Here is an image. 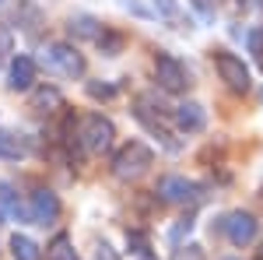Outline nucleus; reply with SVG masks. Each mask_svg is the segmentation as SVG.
<instances>
[{
    "label": "nucleus",
    "instance_id": "6e6552de",
    "mask_svg": "<svg viewBox=\"0 0 263 260\" xmlns=\"http://www.w3.org/2000/svg\"><path fill=\"white\" fill-rule=\"evenodd\" d=\"M158 194H162V200H168V204H190V200L200 197V186L190 183L186 176H162V180H158Z\"/></svg>",
    "mask_w": 263,
    "mask_h": 260
},
{
    "label": "nucleus",
    "instance_id": "f03ea898",
    "mask_svg": "<svg viewBox=\"0 0 263 260\" xmlns=\"http://www.w3.org/2000/svg\"><path fill=\"white\" fill-rule=\"evenodd\" d=\"M112 137H116V127H112L109 116H102V113H88L78 123V141H81L84 151H91V155L109 151L112 148Z\"/></svg>",
    "mask_w": 263,
    "mask_h": 260
},
{
    "label": "nucleus",
    "instance_id": "b1692460",
    "mask_svg": "<svg viewBox=\"0 0 263 260\" xmlns=\"http://www.w3.org/2000/svg\"><path fill=\"white\" fill-rule=\"evenodd\" d=\"M253 260H263V250H260V253H256V257H253Z\"/></svg>",
    "mask_w": 263,
    "mask_h": 260
},
{
    "label": "nucleus",
    "instance_id": "2eb2a0df",
    "mask_svg": "<svg viewBox=\"0 0 263 260\" xmlns=\"http://www.w3.org/2000/svg\"><path fill=\"white\" fill-rule=\"evenodd\" d=\"M46 257L49 260H78V253H74V242L67 239V236H57V239L49 242Z\"/></svg>",
    "mask_w": 263,
    "mask_h": 260
},
{
    "label": "nucleus",
    "instance_id": "5701e85b",
    "mask_svg": "<svg viewBox=\"0 0 263 260\" xmlns=\"http://www.w3.org/2000/svg\"><path fill=\"white\" fill-rule=\"evenodd\" d=\"M88 92H91L95 99H112V88H109V84H88Z\"/></svg>",
    "mask_w": 263,
    "mask_h": 260
},
{
    "label": "nucleus",
    "instance_id": "393cba45",
    "mask_svg": "<svg viewBox=\"0 0 263 260\" xmlns=\"http://www.w3.org/2000/svg\"><path fill=\"white\" fill-rule=\"evenodd\" d=\"M162 4H165V7H172V0H162Z\"/></svg>",
    "mask_w": 263,
    "mask_h": 260
},
{
    "label": "nucleus",
    "instance_id": "412c9836",
    "mask_svg": "<svg viewBox=\"0 0 263 260\" xmlns=\"http://www.w3.org/2000/svg\"><path fill=\"white\" fill-rule=\"evenodd\" d=\"M172 260H203V250L200 246H179V250L172 253Z\"/></svg>",
    "mask_w": 263,
    "mask_h": 260
},
{
    "label": "nucleus",
    "instance_id": "9d476101",
    "mask_svg": "<svg viewBox=\"0 0 263 260\" xmlns=\"http://www.w3.org/2000/svg\"><path fill=\"white\" fill-rule=\"evenodd\" d=\"M35 84V60L32 57H14L11 60V88L14 92H28Z\"/></svg>",
    "mask_w": 263,
    "mask_h": 260
},
{
    "label": "nucleus",
    "instance_id": "aec40b11",
    "mask_svg": "<svg viewBox=\"0 0 263 260\" xmlns=\"http://www.w3.org/2000/svg\"><path fill=\"white\" fill-rule=\"evenodd\" d=\"M11 53H14V39H11L7 28H0V67L11 60Z\"/></svg>",
    "mask_w": 263,
    "mask_h": 260
},
{
    "label": "nucleus",
    "instance_id": "a878e982",
    "mask_svg": "<svg viewBox=\"0 0 263 260\" xmlns=\"http://www.w3.org/2000/svg\"><path fill=\"white\" fill-rule=\"evenodd\" d=\"M4 4H7V0H0V7H4Z\"/></svg>",
    "mask_w": 263,
    "mask_h": 260
},
{
    "label": "nucleus",
    "instance_id": "39448f33",
    "mask_svg": "<svg viewBox=\"0 0 263 260\" xmlns=\"http://www.w3.org/2000/svg\"><path fill=\"white\" fill-rule=\"evenodd\" d=\"M155 81L162 84L165 92H172V95H179V92L190 88V74H186V67L172 53H158L155 57Z\"/></svg>",
    "mask_w": 263,
    "mask_h": 260
},
{
    "label": "nucleus",
    "instance_id": "dca6fc26",
    "mask_svg": "<svg viewBox=\"0 0 263 260\" xmlns=\"http://www.w3.org/2000/svg\"><path fill=\"white\" fill-rule=\"evenodd\" d=\"M126 239H130V250H134V257H137V260H155V257H151V242H147L144 232L134 229V232H126Z\"/></svg>",
    "mask_w": 263,
    "mask_h": 260
},
{
    "label": "nucleus",
    "instance_id": "423d86ee",
    "mask_svg": "<svg viewBox=\"0 0 263 260\" xmlns=\"http://www.w3.org/2000/svg\"><path fill=\"white\" fill-rule=\"evenodd\" d=\"M214 67H218L221 81L232 88V92H249V71H246V63L239 60L235 53L214 49Z\"/></svg>",
    "mask_w": 263,
    "mask_h": 260
},
{
    "label": "nucleus",
    "instance_id": "ddd939ff",
    "mask_svg": "<svg viewBox=\"0 0 263 260\" xmlns=\"http://www.w3.org/2000/svg\"><path fill=\"white\" fill-rule=\"evenodd\" d=\"M32 106L42 109V113H57V109L63 106V99H60V92H57V88H39V92L32 95Z\"/></svg>",
    "mask_w": 263,
    "mask_h": 260
},
{
    "label": "nucleus",
    "instance_id": "f257e3e1",
    "mask_svg": "<svg viewBox=\"0 0 263 260\" xmlns=\"http://www.w3.org/2000/svg\"><path fill=\"white\" fill-rule=\"evenodd\" d=\"M151 165H155V151L144 141H126L112 155V176L116 180H141Z\"/></svg>",
    "mask_w": 263,
    "mask_h": 260
},
{
    "label": "nucleus",
    "instance_id": "4468645a",
    "mask_svg": "<svg viewBox=\"0 0 263 260\" xmlns=\"http://www.w3.org/2000/svg\"><path fill=\"white\" fill-rule=\"evenodd\" d=\"M70 36H81V39H95L99 42L102 28L95 18H88V14H81V18H70Z\"/></svg>",
    "mask_w": 263,
    "mask_h": 260
},
{
    "label": "nucleus",
    "instance_id": "4be33fe9",
    "mask_svg": "<svg viewBox=\"0 0 263 260\" xmlns=\"http://www.w3.org/2000/svg\"><path fill=\"white\" fill-rule=\"evenodd\" d=\"M91 260H120V253H116V250H112V246H109V242H102L99 250H95V253H91Z\"/></svg>",
    "mask_w": 263,
    "mask_h": 260
},
{
    "label": "nucleus",
    "instance_id": "9b49d317",
    "mask_svg": "<svg viewBox=\"0 0 263 260\" xmlns=\"http://www.w3.org/2000/svg\"><path fill=\"white\" fill-rule=\"evenodd\" d=\"M28 155V144H25V137L21 134H14V130H0V159L7 162H18Z\"/></svg>",
    "mask_w": 263,
    "mask_h": 260
},
{
    "label": "nucleus",
    "instance_id": "20e7f679",
    "mask_svg": "<svg viewBox=\"0 0 263 260\" xmlns=\"http://www.w3.org/2000/svg\"><path fill=\"white\" fill-rule=\"evenodd\" d=\"M18 211L25 215V221H32V225H49V221H57V215H60V200H57V194L53 190H46V186H39L32 197H28V204Z\"/></svg>",
    "mask_w": 263,
    "mask_h": 260
},
{
    "label": "nucleus",
    "instance_id": "7ed1b4c3",
    "mask_svg": "<svg viewBox=\"0 0 263 260\" xmlns=\"http://www.w3.org/2000/svg\"><path fill=\"white\" fill-rule=\"evenodd\" d=\"M42 63L53 74H63V78H81L84 74V57L74 46H67V42H49L42 49Z\"/></svg>",
    "mask_w": 263,
    "mask_h": 260
},
{
    "label": "nucleus",
    "instance_id": "a211bd4d",
    "mask_svg": "<svg viewBox=\"0 0 263 260\" xmlns=\"http://www.w3.org/2000/svg\"><path fill=\"white\" fill-rule=\"evenodd\" d=\"M249 53H253L256 67L263 71V28H253V32H249Z\"/></svg>",
    "mask_w": 263,
    "mask_h": 260
},
{
    "label": "nucleus",
    "instance_id": "f3484780",
    "mask_svg": "<svg viewBox=\"0 0 263 260\" xmlns=\"http://www.w3.org/2000/svg\"><path fill=\"white\" fill-rule=\"evenodd\" d=\"M14 211H18V200H14L7 183H0V221L7 218V215H14Z\"/></svg>",
    "mask_w": 263,
    "mask_h": 260
},
{
    "label": "nucleus",
    "instance_id": "1a4fd4ad",
    "mask_svg": "<svg viewBox=\"0 0 263 260\" xmlns=\"http://www.w3.org/2000/svg\"><path fill=\"white\" fill-rule=\"evenodd\" d=\"M176 127L186 130V134H200L203 127H207V109H203L200 102H182L179 109H176Z\"/></svg>",
    "mask_w": 263,
    "mask_h": 260
},
{
    "label": "nucleus",
    "instance_id": "f8f14e48",
    "mask_svg": "<svg viewBox=\"0 0 263 260\" xmlns=\"http://www.w3.org/2000/svg\"><path fill=\"white\" fill-rule=\"evenodd\" d=\"M11 257L14 260H39V246L35 239H28V236H11Z\"/></svg>",
    "mask_w": 263,
    "mask_h": 260
},
{
    "label": "nucleus",
    "instance_id": "0eeeda50",
    "mask_svg": "<svg viewBox=\"0 0 263 260\" xmlns=\"http://www.w3.org/2000/svg\"><path fill=\"white\" fill-rule=\"evenodd\" d=\"M221 229H224V236H228L232 246H249V242L256 239V232H260V225H256V218H253L249 211H232V215H224Z\"/></svg>",
    "mask_w": 263,
    "mask_h": 260
},
{
    "label": "nucleus",
    "instance_id": "6ab92c4d",
    "mask_svg": "<svg viewBox=\"0 0 263 260\" xmlns=\"http://www.w3.org/2000/svg\"><path fill=\"white\" fill-rule=\"evenodd\" d=\"M99 46L105 49V53H109V57H116V53H120V46H123V39H120V36H112V32H105V28H102V36H99Z\"/></svg>",
    "mask_w": 263,
    "mask_h": 260
}]
</instances>
